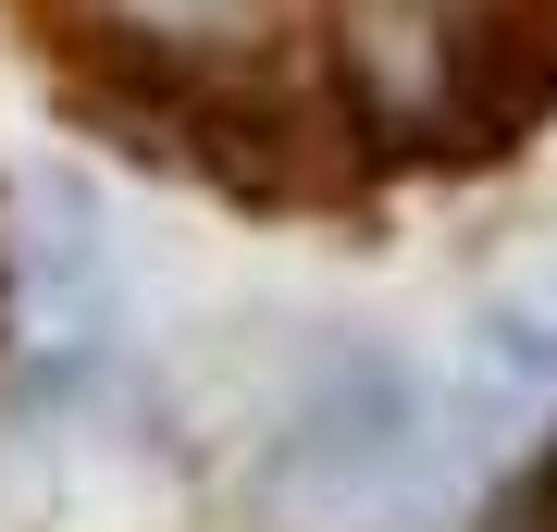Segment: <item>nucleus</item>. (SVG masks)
Instances as JSON below:
<instances>
[{"label":"nucleus","mask_w":557,"mask_h":532,"mask_svg":"<svg viewBox=\"0 0 557 532\" xmlns=\"http://www.w3.org/2000/svg\"><path fill=\"white\" fill-rule=\"evenodd\" d=\"M322 0H75V25L124 62V87H161L174 112L223 124L236 99L310 62Z\"/></svg>","instance_id":"1"},{"label":"nucleus","mask_w":557,"mask_h":532,"mask_svg":"<svg viewBox=\"0 0 557 532\" xmlns=\"http://www.w3.org/2000/svg\"><path fill=\"white\" fill-rule=\"evenodd\" d=\"M533 520H545V532H557V458H545V483H533Z\"/></svg>","instance_id":"2"}]
</instances>
